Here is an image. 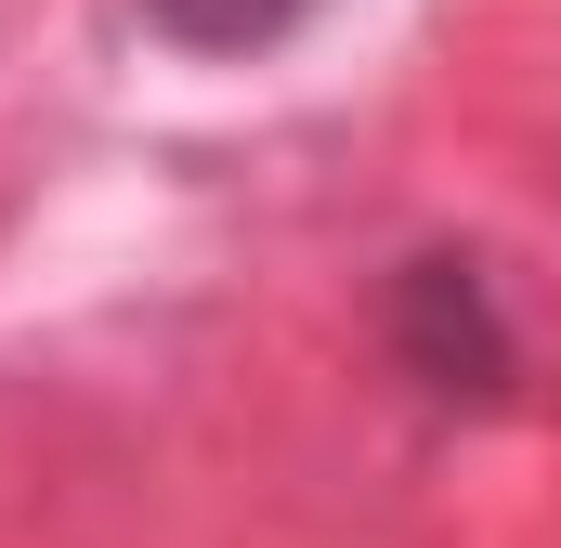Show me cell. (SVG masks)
Returning <instances> with one entry per match:
<instances>
[{
    "instance_id": "1",
    "label": "cell",
    "mask_w": 561,
    "mask_h": 548,
    "mask_svg": "<svg viewBox=\"0 0 561 548\" xmlns=\"http://www.w3.org/2000/svg\"><path fill=\"white\" fill-rule=\"evenodd\" d=\"M392 353H405V379L444 392V406H496L510 366H523V340L496 313V274L470 262V249H419V262L392 274Z\"/></svg>"
},
{
    "instance_id": "2",
    "label": "cell",
    "mask_w": 561,
    "mask_h": 548,
    "mask_svg": "<svg viewBox=\"0 0 561 548\" xmlns=\"http://www.w3.org/2000/svg\"><path fill=\"white\" fill-rule=\"evenodd\" d=\"M157 13V39H183V53H262V39H287L313 0H144Z\"/></svg>"
}]
</instances>
